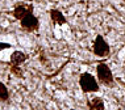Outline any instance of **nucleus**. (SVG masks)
<instances>
[{"label": "nucleus", "instance_id": "nucleus-4", "mask_svg": "<svg viewBox=\"0 0 125 110\" xmlns=\"http://www.w3.org/2000/svg\"><path fill=\"white\" fill-rule=\"evenodd\" d=\"M21 22V28L24 29L25 32H36L40 26V21L38 18L33 15V12H29L20 20Z\"/></svg>", "mask_w": 125, "mask_h": 110}, {"label": "nucleus", "instance_id": "nucleus-7", "mask_svg": "<svg viewBox=\"0 0 125 110\" xmlns=\"http://www.w3.org/2000/svg\"><path fill=\"white\" fill-rule=\"evenodd\" d=\"M87 108L88 110H105V104L101 97H92L87 100Z\"/></svg>", "mask_w": 125, "mask_h": 110}, {"label": "nucleus", "instance_id": "nucleus-11", "mask_svg": "<svg viewBox=\"0 0 125 110\" xmlns=\"http://www.w3.org/2000/svg\"><path fill=\"white\" fill-rule=\"evenodd\" d=\"M4 49H12V46L9 43H4V42H0V51Z\"/></svg>", "mask_w": 125, "mask_h": 110}, {"label": "nucleus", "instance_id": "nucleus-9", "mask_svg": "<svg viewBox=\"0 0 125 110\" xmlns=\"http://www.w3.org/2000/svg\"><path fill=\"white\" fill-rule=\"evenodd\" d=\"M9 97H11V94H9V91L7 88V85L0 81V101H8Z\"/></svg>", "mask_w": 125, "mask_h": 110}, {"label": "nucleus", "instance_id": "nucleus-12", "mask_svg": "<svg viewBox=\"0 0 125 110\" xmlns=\"http://www.w3.org/2000/svg\"><path fill=\"white\" fill-rule=\"evenodd\" d=\"M71 110H76V109H71Z\"/></svg>", "mask_w": 125, "mask_h": 110}, {"label": "nucleus", "instance_id": "nucleus-1", "mask_svg": "<svg viewBox=\"0 0 125 110\" xmlns=\"http://www.w3.org/2000/svg\"><path fill=\"white\" fill-rule=\"evenodd\" d=\"M79 86L83 93H95L100 91V83L97 81V77L90 72H83L79 75Z\"/></svg>", "mask_w": 125, "mask_h": 110}, {"label": "nucleus", "instance_id": "nucleus-5", "mask_svg": "<svg viewBox=\"0 0 125 110\" xmlns=\"http://www.w3.org/2000/svg\"><path fill=\"white\" fill-rule=\"evenodd\" d=\"M33 12V5H26L24 3H19L15 5V11H13V16L17 20H21L26 13Z\"/></svg>", "mask_w": 125, "mask_h": 110}, {"label": "nucleus", "instance_id": "nucleus-6", "mask_svg": "<svg viewBox=\"0 0 125 110\" xmlns=\"http://www.w3.org/2000/svg\"><path fill=\"white\" fill-rule=\"evenodd\" d=\"M28 59V55L22 51H19V50H15L11 55V60H9V64L11 66H21L24 64Z\"/></svg>", "mask_w": 125, "mask_h": 110}, {"label": "nucleus", "instance_id": "nucleus-3", "mask_svg": "<svg viewBox=\"0 0 125 110\" xmlns=\"http://www.w3.org/2000/svg\"><path fill=\"white\" fill-rule=\"evenodd\" d=\"M92 52L95 54L96 56H99V58H105L111 54V49H109V45H108V42L105 39L103 38V35H96L95 41L92 43Z\"/></svg>", "mask_w": 125, "mask_h": 110}, {"label": "nucleus", "instance_id": "nucleus-2", "mask_svg": "<svg viewBox=\"0 0 125 110\" xmlns=\"http://www.w3.org/2000/svg\"><path fill=\"white\" fill-rule=\"evenodd\" d=\"M96 77L100 84L105 86H113L115 85V77L113 73L111 71L109 66L105 63H99L96 66Z\"/></svg>", "mask_w": 125, "mask_h": 110}, {"label": "nucleus", "instance_id": "nucleus-8", "mask_svg": "<svg viewBox=\"0 0 125 110\" xmlns=\"http://www.w3.org/2000/svg\"><path fill=\"white\" fill-rule=\"evenodd\" d=\"M50 18H52L53 24H55V25H63L67 22L65 16H63L59 11H57V9H52V11H50Z\"/></svg>", "mask_w": 125, "mask_h": 110}, {"label": "nucleus", "instance_id": "nucleus-10", "mask_svg": "<svg viewBox=\"0 0 125 110\" xmlns=\"http://www.w3.org/2000/svg\"><path fill=\"white\" fill-rule=\"evenodd\" d=\"M11 73L16 77H24V72L20 69V66H11Z\"/></svg>", "mask_w": 125, "mask_h": 110}]
</instances>
